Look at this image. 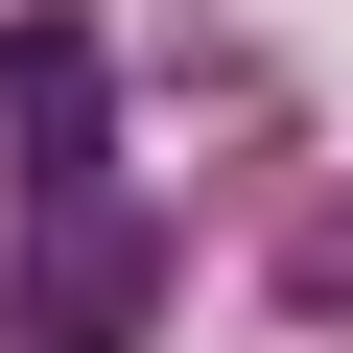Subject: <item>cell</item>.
Returning a JSON list of instances; mask_svg holds the SVG:
<instances>
[{"instance_id":"cell-1","label":"cell","mask_w":353,"mask_h":353,"mask_svg":"<svg viewBox=\"0 0 353 353\" xmlns=\"http://www.w3.org/2000/svg\"><path fill=\"white\" fill-rule=\"evenodd\" d=\"M0 118H24V353H141L165 236H141V165H118V48L71 24H0Z\"/></svg>"}]
</instances>
